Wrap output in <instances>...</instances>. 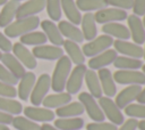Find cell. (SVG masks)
Here are the masks:
<instances>
[{
  "mask_svg": "<svg viewBox=\"0 0 145 130\" xmlns=\"http://www.w3.org/2000/svg\"><path fill=\"white\" fill-rule=\"evenodd\" d=\"M113 38H111L110 35L103 34V35H99L96 38H94L93 40L88 41L87 43H85L82 48V51L84 54V56L87 57H94L101 52H103L104 50L109 49L112 44H113Z\"/></svg>",
  "mask_w": 145,
  "mask_h": 130,
  "instance_id": "obj_5",
  "label": "cell"
},
{
  "mask_svg": "<svg viewBox=\"0 0 145 130\" xmlns=\"http://www.w3.org/2000/svg\"><path fill=\"white\" fill-rule=\"evenodd\" d=\"M84 107L79 101H70L59 108H56V115L59 117H77L84 113Z\"/></svg>",
  "mask_w": 145,
  "mask_h": 130,
  "instance_id": "obj_29",
  "label": "cell"
},
{
  "mask_svg": "<svg viewBox=\"0 0 145 130\" xmlns=\"http://www.w3.org/2000/svg\"><path fill=\"white\" fill-rule=\"evenodd\" d=\"M137 125H138L137 119L130 117L127 121H123V123L121 124V127L118 130H136L137 129Z\"/></svg>",
  "mask_w": 145,
  "mask_h": 130,
  "instance_id": "obj_45",
  "label": "cell"
},
{
  "mask_svg": "<svg viewBox=\"0 0 145 130\" xmlns=\"http://www.w3.org/2000/svg\"><path fill=\"white\" fill-rule=\"evenodd\" d=\"M0 111L11 115H18L23 112V106L18 100H15L14 98L0 97Z\"/></svg>",
  "mask_w": 145,
  "mask_h": 130,
  "instance_id": "obj_35",
  "label": "cell"
},
{
  "mask_svg": "<svg viewBox=\"0 0 145 130\" xmlns=\"http://www.w3.org/2000/svg\"><path fill=\"white\" fill-rule=\"evenodd\" d=\"M144 43H145V42H144ZM143 57H144V58H145V48H144V49H143Z\"/></svg>",
  "mask_w": 145,
  "mask_h": 130,
  "instance_id": "obj_54",
  "label": "cell"
},
{
  "mask_svg": "<svg viewBox=\"0 0 145 130\" xmlns=\"http://www.w3.org/2000/svg\"><path fill=\"white\" fill-rule=\"evenodd\" d=\"M137 128H138L139 130H145V120H142V121H139V122H138V125H137Z\"/></svg>",
  "mask_w": 145,
  "mask_h": 130,
  "instance_id": "obj_49",
  "label": "cell"
},
{
  "mask_svg": "<svg viewBox=\"0 0 145 130\" xmlns=\"http://www.w3.org/2000/svg\"><path fill=\"white\" fill-rule=\"evenodd\" d=\"M0 130H10V129L5 124H0Z\"/></svg>",
  "mask_w": 145,
  "mask_h": 130,
  "instance_id": "obj_50",
  "label": "cell"
},
{
  "mask_svg": "<svg viewBox=\"0 0 145 130\" xmlns=\"http://www.w3.org/2000/svg\"><path fill=\"white\" fill-rule=\"evenodd\" d=\"M133 11L134 15L140 17L145 14V0H133Z\"/></svg>",
  "mask_w": 145,
  "mask_h": 130,
  "instance_id": "obj_43",
  "label": "cell"
},
{
  "mask_svg": "<svg viewBox=\"0 0 145 130\" xmlns=\"http://www.w3.org/2000/svg\"><path fill=\"white\" fill-rule=\"evenodd\" d=\"M71 101V95L65 91L61 92H56L52 95L45 96V98L42 101V105L45 108H59L68 103Z\"/></svg>",
  "mask_w": 145,
  "mask_h": 130,
  "instance_id": "obj_25",
  "label": "cell"
},
{
  "mask_svg": "<svg viewBox=\"0 0 145 130\" xmlns=\"http://www.w3.org/2000/svg\"><path fill=\"white\" fill-rule=\"evenodd\" d=\"M16 96H17V89L14 86L7 84V83L0 81V97L15 98Z\"/></svg>",
  "mask_w": 145,
  "mask_h": 130,
  "instance_id": "obj_41",
  "label": "cell"
},
{
  "mask_svg": "<svg viewBox=\"0 0 145 130\" xmlns=\"http://www.w3.org/2000/svg\"><path fill=\"white\" fill-rule=\"evenodd\" d=\"M136 100H137L139 104L145 105V88H144V89L142 88V90H140V92H139V95H138V97H137Z\"/></svg>",
  "mask_w": 145,
  "mask_h": 130,
  "instance_id": "obj_47",
  "label": "cell"
},
{
  "mask_svg": "<svg viewBox=\"0 0 145 130\" xmlns=\"http://www.w3.org/2000/svg\"><path fill=\"white\" fill-rule=\"evenodd\" d=\"M8 0H0V6H3Z\"/></svg>",
  "mask_w": 145,
  "mask_h": 130,
  "instance_id": "obj_51",
  "label": "cell"
},
{
  "mask_svg": "<svg viewBox=\"0 0 145 130\" xmlns=\"http://www.w3.org/2000/svg\"><path fill=\"white\" fill-rule=\"evenodd\" d=\"M41 130H59V129H57L54 125H51L49 123H43L41 125Z\"/></svg>",
  "mask_w": 145,
  "mask_h": 130,
  "instance_id": "obj_48",
  "label": "cell"
},
{
  "mask_svg": "<svg viewBox=\"0 0 145 130\" xmlns=\"http://www.w3.org/2000/svg\"><path fill=\"white\" fill-rule=\"evenodd\" d=\"M19 5V1L15 0H9L3 5V8L0 11V27H6L12 22V19L16 17Z\"/></svg>",
  "mask_w": 145,
  "mask_h": 130,
  "instance_id": "obj_26",
  "label": "cell"
},
{
  "mask_svg": "<svg viewBox=\"0 0 145 130\" xmlns=\"http://www.w3.org/2000/svg\"><path fill=\"white\" fill-rule=\"evenodd\" d=\"M86 71H87V66L85 64L76 65L70 71V74L68 76V80H67L66 87H65V89L67 90L66 92H68L70 95H75V94L79 92V90L82 89L83 82H84Z\"/></svg>",
  "mask_w": 145,
  "mask_h": 130,
  "instance_id": "obj_8",
  "label": "cell"
},
{
  "mask_svg": "<svg viewBox=\"0 0 145 130\" xmlns=\"http://www.w3.org/2000/svg\"><path fill=\"white\" fill-rule=\"evenodd\" d=\"M14 51V56L23 64L24 67H27L29 70H33L37 66V60L36 58L34 57V55L32 54V51H29L26 46L22 44L20 42H16L14 43L12 46V49Z\"/></svg>",
  "mask_w": 145,
  "mask_h": 130,
  "instance_id": "obj_15",
  "label": "cell"
},
{
  "mask_svg": "<svg viewBox=\"0 0 145 130\" xmlns=\"http://www.w3.org/2000/svg\"><path fill=\"white\" fill-rule=\"evenodd\" d=\"M0 49H1L3 52H10L11 49H12V43H11V41H10L2 32H0Z\"/></svg>",
  "mask_w": 145,
  "mask_h": 130,
  "instance_id": "obj_44",
  "label": "cell"
},
{
  "mask_svg": "<svg viewBox=\"0 0 145 130\" xmlns=\"http://www.w3.org/2000/svg\"><path fill=\"white\" fill-rule=\"evenodd\" d=\"M72 63L67 55L61 56L54 66L52 76H51V88L56 92H61L65 90L66 82L71 71Z\"/></svg>",
  "mask_w": 145,
  "mask_h": 130,
  "instance_id": "obj_1",
  "label": "cell"
},
{
  "mask_svg": "<svg viewBox=\"0 0 145 130\" xmlns=\"http://www.w3.org/2000/svg\"><path fill=\"white\" fill-rule=\"evenodd\" d=\"M44 8H45V0H27L26 2L19 5L16 13V18L18 19V18L35 16L36 14L41 13Z\"/></svg>",
  "mask_w": 145,
  "mask_h": 130,
  "instance_id": "obj_18",
  "label": "cell"
},
{
  "mask_svg": "<svg viewBox=\"0 0 145 130\" xmlns=\"http://www.w3.org/2000/svg\"><path fill=\"white\" fill-rule=\"evenodd\" d=\"M84 81L86 82V86H87V89L89 91V94L96 99L101 98L103 92H102V89H101V84H100V81H99V76H97V73L93 70H87L86 73H85V78H84Z\"/></svg>",
  "mask_w": 145,
  "mask_h": 130,
  "instance_id": "obj_30",
  "label": "cell"
},
{
  "mask_svg": "<svg viewBox=\"0 0 145 130\" xmlns=\"http://www.w3.org/2000/svg\"><path fill=\"white\" fill-rule=\"evenodd\" d=\"M114 50L118 54H121L122 56L131 57L140 59L143 57V48L139 44H136L134 42H129L128 40H114L113 44Z\"/></svg>",
  "mask_w": 145,
  "mask_h": 130,
  "instance_id": "obj_11",
  "label": "cell"
},
{
  "mask_svg": "<svg viewBox=\"0 0 145 130\" xmlns=\"http://www.w3.org/2000/svg\"><path fill=\"white\" fill-rule=\"evenodd\" d=\"M86 130H118V127L111 122H92L86 125Z\"/></svg>",
  "mask_w": 145,
  "mask_h": 130,
  "instance_id": "obj_40",
  "label": "cell"
},
{
  "mask_svg": "<svg viewBox=\"0 0 145 130\" xmlns=\"http://www.w3.org/2000/svg\"><path fill=\"white\" fill-rule=\"evenodd\" d=\"M51 88V76L48 73H43L35 81V84L29 95V100L33 106H40L48 95Z\"/></svg>",
  "mask_w": 145,
  "mask_h": 130,
  "instance_id": "obj_4",
  "label": "cell"
},
{
  "mask_svg": "<svg viewBox=\"0 0 145 130\" xmlns=\"http://www.w3.org/2000/svg\"><path fill=\"white\" fill-rule=\"evenodd\" d=\"M143 65V62L137 58H131L127 56H117L113 62V66L117 70H138Z\"/></svg>",
  "mask_w": 145,
  "mask_h": 130,
  "instance_id": "obj_32",
  "label": "cell"
},
{
  "mask_svg": "<svg viewBox=\"0 0 145 130\" xmlns=\"http://www.w3.org/2000/svg\"><path fill=\"white\" fill-rule=\"evenodd\" d=\"M78 101L83 105L84 111L87 113L89 119L93 120V122H103L104 121L105 116H104L99 103L89 92H86V91L80 92L78 96Z\"/></svg>",
  "mask_w": 145,
  "mask_h": 130,
  "instance_id": "obj_3",
  "label": "cell"
},
{
  "mask_svg": "<svg viewBox=\"0 0 145 130\" xmlns=\"http://www.w3.org/2000/svg\"><path fill=\"white\" fill-rule=\"evenodd\" d=\"M45 8L50 21L58 22L61 18L62 10H61V1L60 0H45Z\"/></svg>",
  "mask_w": 145,
  "mask_h": 130,
  "instance_id": "obj_37",
  "label": "cell"
},
{
  "mask_svg": "<svg viewBox=\"0 0 145 130\" xmlns=\"http://www.w3.org/2000/svg\"><path fill=\"white\" fill-rule=\"evenodd\" d=\"M142 90V87L138 84H133V86H127L126 88H123L117 96H116V105L121 109L125 108L126 106H128L129 104H131L134 100L137 99L139 92Z\"/></svg>",
  "mask_w": 145,
  "mask_h": 130,
  "instance_id": "obj_16",
  "label": "cell"
},
{
  "mask_svg": "<svg viewBox=\"0 0 145 130\" xmlns=\"http://www.w3.org/2000/svg\"><path fill=\"white\" fill-rule=\"evenodd\" d=\"M40 25H41L46 39L50 40V42L53 46L60 47L63 44V41H65L63 36L61 35V33L58 29V25H56L54 22H52L50 19H44V21L40 22Z\"/></svg>",
  "mask_w": 145,
  "mask_h": 130,
  "instance_id": "obj_19",
  "label": "cell"
},
{
  "mask_svg": "<svg viewBox=\"0 0 145 130\" xmlns=\"http://www.w3.org/2000/svg\"><path fill=\"white\" fill-rule=\"evenodd\" d=\"M0 60L2 62V65H3L11 74H14L18 80L26 73L25 67L23 66V64H22L12 54H10V52H5V54H2Z\"/></svg>",
  "mask_w": 145,
  "mask_h": 130,
  "instance_id": "obj_22",
  "label": "cell"
},
{
  "mask_svg": "<svg viewBox=\"0 0 145 130\" xmlns=\"http://www.w3.org/2000/svg\"><path fill=\"white\" fill-rule=\"evenodd\" d=\"M36 76L33 72H26L18 82V89H17V96L22 100H27L29 98V95L32 92V89L35 84Z\"/></svg>",
  "mask_w": 145,
  "mask_h": 130,
  "instance_id": "obj_23",
  "label": "cell"
},
{
  "mask_svg": "<svg viewBox=\"0 0 145 130\" xmlns=\"http://www.w3.org/2000/svg\"><path fill=\"white\" fill-rule=\"evenodd\" d=\"M25 117L34 121V122H50L54 120V112L50 108L40 107V106H27L24 108Z\"/></svg>",
  "mask_w": 145,
  "mask_h": 130,
  "instance_id": "obj_14",
  "label": "cell"
},
{
  "mask_svg": "<svg viewBox=\"0 0 145 130\" xmlns=\"http://www.w3.org/2000/svg\"><path fill=\"white\" fill-rule=\"evenodd\" d=\"M140 68H142V72L145 74V64H144V65H142V67H140Z\"/></svg>",
  "mask_w": 145,
  "mask_h": 130,
  "instance_id": "obj_52",
  "label": "cell"
},
{
  "mask_svg": "<svg viewBox=\"0 0 145 130\" xmlns=\"http://www.w3.org/2000/svg\"><path fill=\"white\" fill-rule=\"evenodd\" d=\"M58 29L61 35L65 36L67 40H71L76 43H82L84 41V36L80 29L68 21H60L58 24Z\"/></svg>",
  "mask_w": 145,
  "mask_h": 130,
  "instance_id": "obj_20",
  "label": "cell"
},
{
  "mask_svg": "<svg viewBox=\"0 0 145 130\" xmlns=\"http://www.w3.org/2000/svg\"><path fill=\"white\" fill-rule=\"evenodd\" d=\"M46 36L43 32L40 31H32L28 32L24 35L20 36V43L24 46H41V44H45L46 42Z\"/></svg>",
  "mask_w": 145,
  "mask_h": 130,
  "instance_id": "obj_33",
  "label": "cell"
},
{
  "mask_svg": "<svg viewBox=\"0 0 145 130\" xmlns=\"http://www.w3.org/2000/svg\"><path fill=\"white\" fill-rule=\"evenodd\" d=\"M15 1H20V0H15Z\"/></svg>",
  "mask_w": 145,
  "mask_h": 130,
  "instance_id": "obj_56",
  "label": "cell"
},
{
  "mask_svg": "<svg viewBox=\"0 0 145 130\" xmlns=\"http://www.w3.org/2000/svg\"><path fill=\"white\" fill-rule=\"evenodd\" d=\"M39 26H40V18L37 16L18 18L5 27L3 34L7 38H17L36 30Z\"/></svg>",
  "mask_w": 145,
  "mask_h": 130,
  "instance_id": "obj_2",
  "label": "cell"
},
{
  "mask_svg": "<svg viewBox=\"0 0 145 130\" xmlns=\"http://www.w3.org/2000/svg\"><path fill=\"white\" fill-rule=\"evenodd\" d=\"M54 127L59 130H80L84 127V120L77 117H59L54 120Z\"/></svg>",
  "mask_w": 145,
  "mask_h": 130,
  "instance_id": "obj_31",
  "label": "cell"
},
{
  "mask_svg": "<svg viewBox=\"0 0 145 130\" xmlns=\"http://www.w3.org/2000/svg\"><path fill=\"white\" fill-rule=\"evenodd\" d=\"M102 32L106 35H110L111 38H117V40H128L130 38L128 27L118 22L103 24Z\"/></svg>",
  "mask_w": 145,
  "mask_h": 130,
  "instance_id": "obj_24",
  "label": "cell"
},
{
  "mask_svg": "<svg viewBox=\"0 0 145 130\" xmlns=\"http://www.w3.org/2000/svg\"><path fill=\"white\" fill-rule=\"evenodd\" d=\"M80 25H82V33L84 36V40L91 41L94 38L97 36V27H96V22L94 18V14L92 13H85L82 16V21H80Z\"/></svg>",
  "mask_w": 145,
  "mask_h": 130,
  "instance_id": "obj_21",
  "label": "cell"
},
{
  "mask_svg": "<svg viewBox=\"0 0 145 130\" xmlns=\"http://www.w3.org/2000/svg\"><path fill=\"white\" fill-rule=\"evenodd\" d=\"M11 124L17 130H41V125H39L36 122L25 116H19V115L12 119Z\"/></svg>",
  "mask_w": 145,
  "mask_h": 130,
  "instance_id": "obj_36",
  "label": "cell"
},
{
  "mask_svg": "<svg viewBox=\"0 0 145 130\" xmlns=\"http://www.w3.org/2000/svg\"><path fill=\"white\" fill-rule=\"evenodd\" d=\"M117 56H118V52L114 49L109 48V49L104 50L103 52H101L94 57H91L88 60V67H89V70H93V71H96V70L99 71L100 68H105L106 66L113 64Z\"/></svg>",
  "mask_w": 145,
  "mask_h": 130,
  "instance_id": "obj_13",
  "label": "cell"
},
{
  "mask_svg": "<svg viewBox=\"0 0 145 130\" xmlns=\"http://www.w3.org/2000/svg\"><path fill=\"white\" fill-rule=\"evenodd\" d=\"M32 54L35 58L46 59V60H58L63 56V49L53 44H41L33 48Z\"/></svg>",
  "mask_w": 145,
  "mask_h": 130,
  "instance_id": "obj_12",
  "label": "cell"
},
{
  "mask_svg": "<svg viewBox=\"0 0 145 130\" xmlns=\"http://www.w3.org/2000/svg\"><path fill=\"white\" fill-rule=\"evenodd\" d=\"M12 119H14V116L11 114H8L6 112L0 111V124H5V125L11 124Z\"/></svg>",
  "mask_w": 145,
  "mask_h": 130,
  "instance_id": "obj_46",
  "label": "cell"
},
{
  "mask_svg": "<svg viewBox=\"0 0 145 130\" xmlns=\"http://www.w3.org/2000/svg\"><path fill=\"white\" fill-rule=\"evenodd\" d=\"M143 16H144V18H143V21H142V22H143V25H144V27H145V14H144Z\"/></svg>",
  "mask_w": 145,
  "mask_h": 130,
  "instance_id": "obj_53",
  "label": "cell"
},
{
  "mask_svg": "<svg viewBox=\"0 0 145 130\" xmlns=\"http://www.w3.org/2000/svg\"><path fill=\"white\" fill-rule=\"evenodd\" d=\"M63 48L65 51L67 52V56L69 57V59L71 60V63L79 65V64H84L85 62V56L82 51V48L79 47L78 43L71 41V40H65L63 41Z\"/></svg>",
  "mask_w": 145,
  "mask_h": 130,
  "instance_id": "obj_28",
  "label": "cell"
},
{
  "mask_svg": "<svg viewBox=\"0 0 145 130\" xmlns=\"http://www.w3.org/2000/svg\"><path fill=\"white\" fill-rule=\"evenodd\" d=\"M0 81L11 86H15L18 83V79L14 74H11L2 64H0Z\"/></svg>",
  "mask_w": 145,
  "mask_h": 130,
  "instance_id": "obj_39",
  "label": "cell"
},
{
  "mask_svg": "<svg viewBox=\"0 0 145 130\" xmlns=\"http://www.w3.org/2000/svg\"><path fill=\"white\" fill-rule=\"evenodd\" d=\"M123 109H125V114H127V116H129V117L145 120V105H143V104L131 103L128 106H126Z\"/></svg>",
  "mask_w": 145,
  "mask_h": 130,
  "instance_id": "obj_38",
  "label": "cell"
},
{
  "mask_svg": "<svg viewBox=\"0 0 145 130\" xmlns=\"http://www.w3.org/2000/svg\"><path fill=\"white\" fill-rule=\"evenodd\" d=\"M75 2L79 11H86V13L96 11L108 7L105 0H76Z\"/></svg>",
  "mask_w": 145,
  "mask_h": 130,
  "instance_id": "obj_34",
  "label": "cell"
},
{
  "mask_svg": "<svg viewBox=\"0 0 145 130\" xmlns=\"http://www.w3.org/2000/svg\"><path fill=\"white\" fill-rule=\"evenodd\" d=\"M108 6L113 8H119L122 10H128L133 8V0H105Z\"/></svg>",
  "mask_w": 145,
  "mask_h": 130,
  "instance_id": "obj_42",
  "label": "cell"
},
{
  "mask_svg": "<svg viewBox=\"0 0 145 130\" xmlns=\"http://www.w3.org/2000/svg\"><path fill=\"white\" fill-rule=\"evenodd\" d=\"M128 15L126 10L119 9V8H103L100 10H96L94 14L95 22L99 24H106V23H113V22H121L127 19Z\"/></svg>",
  "mask_w": 145,
  "mask_h": 130,
  "instance_id": "obj_9",
  "label": "cell"
},
{
  "mask_svg": "<svg viewBox=\"0 0 145 130\" xmlns=\"http://www.w3.org/2000/svg\"><path fill=\"white\" fill-rule=\"evenodd\" d=\"M97 76H99V81L101 84V89L102 92L106 96L112 98L113 96L117 95V86L116 82L113 80L112 73L109 68H100L97 72Z\"/></svg>",
  "mask_w": 145,
  "mask_h": 130,
  "instance_id": "obj_17",
  "label": "cell"
},
{
  "mask_svg": "<svg viewBox=\"0 0 145 130\" xmlns=\"http://www.w3.org/2000/svg\"><path fill=\"white\" fill-rule=\"evenodd\" d=\"M1 56H2V54H1V51H0V59H1Z\"/></svg>",
  "mask_w": 145,
  "mask_h": 130,
  "instance_id": "obj_55",
  "label": "cell"
},
{
  "mask_svg": "<svg viewBox=\"0 0 145 130\" xmlns=\"http://www.w3.org/2000/svg\"><path fill=\"white\" fill-rule=\"evenodd\" d=\"M61 1V10L66 15L68 22L74 25H79L82 21V14L76 6L74 0H60Z\"/></svg>",
  "mask_w": 145,
  "mask_h": 130,
  "instance_id": "obj_27",
  "label": "cell"
},
{
  "mask_svg": "<svg viewBox=\"0 0 145 130\" xmlns=\"http://www.w3.org/2000/svg\"><path fill=\"white\" fill-rule=\"evenodd\" d=\"M99 105L104 114V116L106 119H109V121L111 123H113L114 125H121L125 121L123 114L121 113L120 108L116 105L114 100L111 99L110 97L106 96H102L101 98H99Z\"/></svg>",
  "mask_w": 145,
  "mask_h": 130,
  "instance_id": "obj_6",
  "label": "cell"
},
{
  "mask_svg": "<svg viewBox=\"0 0 145 130\" xmlns=\"http://www.w3.org/2000/svg\"><path fill=\"white\" fill-rule=\"evenodd\" d=\"M128 23V30L130 33V38L133 39L134 43L136 44H143L145 42V27L143 25V22L140 17L131 14L127 17Z\"/></svg>",
  "mask_w": 145,
  "mask_h": 130,
  "instance_id": "obj_10",
  "label": "cell"
},
{
  "mask_svg": "<svg viewBox=\"0 0 145 130\" xmlns=\"http://www.w3.org/2000/svg\"><path fill=\"white\" fill-rule=\"evenodd\" d=\"M113 80L118 84H145V74L137 70H118L112 74Z\"/></svg>",
  "mask_w": 145,
  "mask_h": 130,
  "instance_id": "obj_7",
  "label": "cell"
}]
</instances>
